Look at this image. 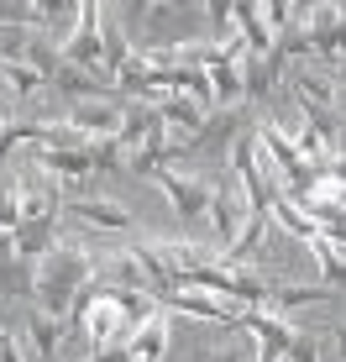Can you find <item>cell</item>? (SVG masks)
<instances>
[{
	"label": "cell",
	"mask_w": 346,
	"mask_h": 362,
	"mask_svg": "<svg viewBox=\"0 0 346 362\" xmlns=\"http://www.w3.org/2000/svg\"><path fill=\"white\" fill-rule=\"evenodd\" d=\"M95 284V252H90V236L73 231V236H58L42 257L32 263V299L27 305L47 310L58 320H73L79 299L90 294Z\"/></svg>",
	"instance_id": "6da1fadb"
},
{
	"label": "cell",
	"mask_w": 346,
	"mask_h": 362,
	"mask_svg": "<svg viewBox=\"0 0 346 362\" xmlns=\"http://www.w3.org/2000/svg\"><path fill=\"white\" fill-rule=\"evenodd\" d=\"M153 184L168 194V210L179 216V226H200L205 231V210H210V179H205V173L163 163L153 173Z\"/></svg>",
	"instance_id": "7a4b0ae2"
},
{
	"label": "cell",
	"mask_w": 346,
	"mask_h": 362,
	"mask_svg": "<svg viewBox=\"0 0 346 362\" xmlns=\"http://www.w3.org/2000/svg\"><path fill=\"white\" fill-rule=\"evenodd\" d=\"M58 221H73V231H84V236H95V231H105V236L137 231V216H131L121 199H110V194H79V199H64Z\"/></svg>",
	"instance_id": "3957f363"
},
{
	"label": "cell",
	"mask_w": 346,
	"mask_h": 362,
	"mask_svg": "<svg viewBox=\"0 0 346 362\" xmlns=\"http://www.w3.org/2000/svg\"><path fill=\"white\" fill-rule=\"evenodd\" d=\"M252 216V205H246L241 184L231 179V173H220V179H210V210H205V231H215V252H226L231 242H237L241 221Z\"/></svg>",
	"instance_id": "277c9868"
},
{
	"label": "cell",
	"mask_w": 346,
	"mask_h": 362,
	"mask_svg": "<svg viewBox=\"0 0 346 362\" xmlns=\"http://www.w3.org/2000/svg\"><path fill=\"white\" fill-rule=\"evenodd\" d=\"M16 341H21V352H27V362H58L64 346H68V320L47 315V310H37V305H21Z\"/></svg>",
	"instance_id": "5b68a950"
},
{
	"label": "cell",
	"mask_w": 346,
	"mask_h": 362,
	"mask_svg": "<svg viewBox=\"0 0 346 362\" xmlns=\"http://www.w3.org/2000/svg\"><path fill=\"white\" fill-rule=\"evenodd\" d=\"M58 53H64V64H73V69L105 74V69H100V6H90V0H84V6H79V21H73L68 42L58 47Z\"/></svg>",
	"instance_id": "8992f818"
},
{
	"label": "cell",
	"mask_w": 346,
	"mask_h": 362,
	"mask_svg": "<svg viewBox=\"0 0 346 362\" xmlns=\"http://www.w3.org/2000/svg\"><path fill=\"white\" fill-rule=\"evenodd\" d=\"M64 121L84 142H105V136H116V127H121V100H79V105L64 110Z\"/></svg>",
	"instance_id": "52a82bcc"
},
{
	"label": "cell",
	"mask_w": 346,
	"mask_h": 362,
	"mask_svg": "<svg viewBox=\"0 0 346 362\" xmlns=\"http://www.w3.org/2000/svg\"><path fill=\"white\" fill-rule=\"evenodd\" d=\"M168 357V320L153 315V320H137L121 346V362H163Z\"/></svg>",
	"instance_id": "ba28073f"
},
{
	"label": "cell",
	"mask_w": 346,
	"mask_h": 362,
	"mask_svg": "<svg viewBox=\"0 0 346 362\" xmlns=\"http://www.w3.org/2000/svg\"><path fill=\"white\" fill-rule=\"evenodd\" d=\"M304 257H310L315 279L326 284L330 294H336V289H346V252H341L336 242H330L326 231H320V236H310V242H304Z\"/></svg>",
	"instance_id": "9c48e42d"
},
{
	"label": "cell",
	"mask_w": 346,
	"mask_h": 362,
	"mask_svg": "<svg viewBox=\"0 0 346 362\" xmlns=\"http://www.w3.org/2000/svg\"><path fill=\"white\" fill-rule=\"evenodd\" d=\"M194 362H257V352H252V336H231V341H215V346H205Z\"/></svg>",
	"instance_id": "30bf717a"
},
{
	"label": "cell",
	"mask_w": 346,
	"mask_h": 362,
	"mask_svg": "<svg viewBox=\"0 0 346 362\" xmlns=\"http://www.w3.org/2000/svg\"><path fill=\"white\" fill-rule=\"evenodd\" d=\"M0 189H6V163H0Z\"/></svg>",
	"instance_id": "8fae6325"
}]
</instances>
